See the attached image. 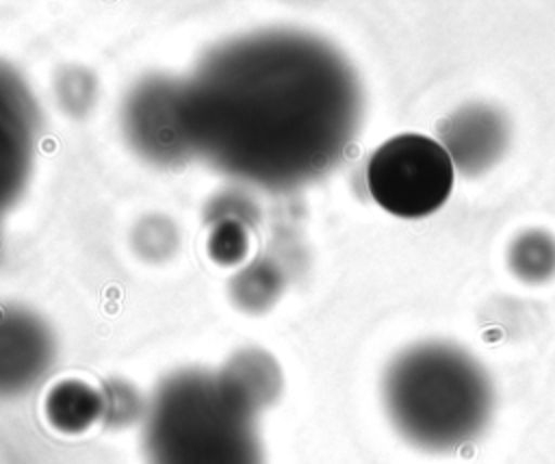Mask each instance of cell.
<instances>
[{
	"mask_svg": "<svg viewBox=\"0 0 555 464\" xmlns=\"http://www.w3.org/2000/svg\"><path fill=\"white\" fill-rule=\"evenodd\" d=\"M386 401L401 434L434 451L475 438L490 410L483 373L444 349L414 351L399 360L386 382Z\"/></svg>",
	"mask_w": 555,
	"mask_h": 464,
	"instance_id": "cell-1",
	"label": "cell"
},
{
	"mask_svg": "<svg viewBox=\"0 0 555 464\" xmlns=\"http://www.w3.org/2000/svg\"><path fill=\"white\" fill-rule=\"evenodd\" d=\"M147 447L152 464H260L247 403L206 377H180L156 399Z\"/></svg>",
	"mask_w": 555,
	"mask_h": 464,
	"instance_id": "cell-2",
	"label": "cell"
},
{
	"mask_svg": "<svg viewBox=\"0 0 555 464\" xmlns=\"http://www.w3.org/2000/svg\"><path fill=\"white\" fill-rule=\"evenodd\" d=\"M366 184L371 197L390 215L421 219L451 195L453 160L436 139L405 132L373 152Z\"/></svg>",
	"mask_w": 555,
	"mask_h": 464,
	"instance_id": "cell-3",
	"label": "cell"
},
{
	"mask_svg": "<svg viewBox=\"0 0 555 464\" xmlns=\"http://www.w3.org/2000/svg\"><path fill=\"white\" fill-rule=\"evenodd\" d=\"M48 414L63 429H82L98 414V397L82 386L56 388L48 399Z\"/></svg>",
	"mask_w": 555,
	"mask_h": 464,
	"instance_id": "cell-4",
	"label": "cell"
}]
</instances>
